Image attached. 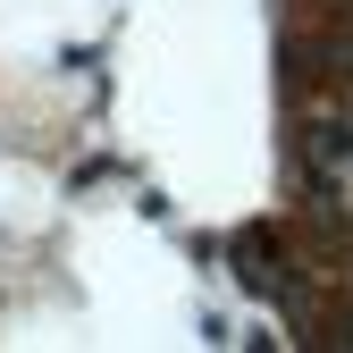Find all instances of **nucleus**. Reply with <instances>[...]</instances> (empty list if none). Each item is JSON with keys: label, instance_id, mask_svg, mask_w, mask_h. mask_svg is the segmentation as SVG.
<instances>
[{"label": "nucleus", "instance_id": "obj_1", "mask_svg": "<svg viewBox=\"0 0 353 353\" xmlns=\"http://www.w3.org/2000/svg\"><path fill=\"white\" fill-rule=\"evenodd\" d=\"M303 160H312V185L328 202H353V126H312V135H303Z\"/></svg>", "mask_w": 353, "mask_h": 353}]
</instances>
